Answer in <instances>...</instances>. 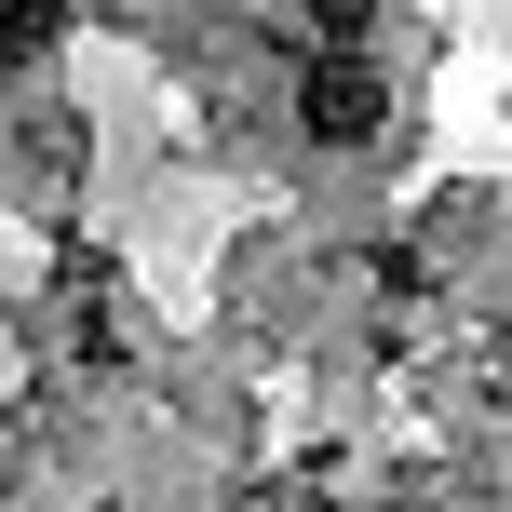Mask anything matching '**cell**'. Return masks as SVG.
<instances>
[{"instance_id":"6da1fadb","label":"cell","mask_w":512,"mask_h":512,"mask_svg":"<svg viewBox=\"0 0 512 512\" xmlns=\"http://www.w3.org/2000/svg\"><path fill=\"white\" fill-rule=\"evenodd\" d=\"M378 122H391L378 54H364V41H324V54L297 68V135H310V149H364Z\"/></svg>"}]
</instances>
